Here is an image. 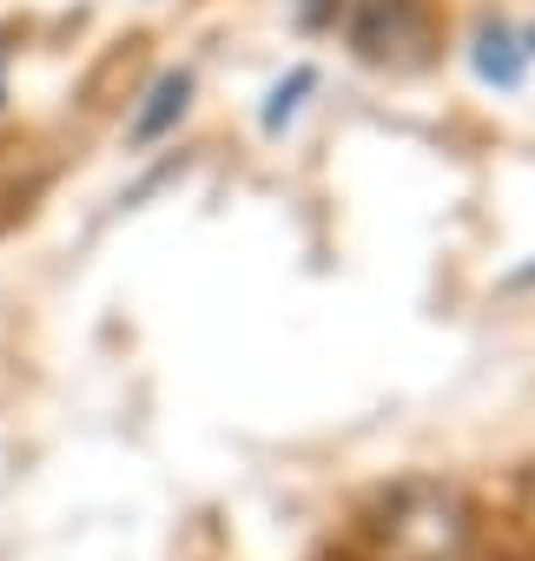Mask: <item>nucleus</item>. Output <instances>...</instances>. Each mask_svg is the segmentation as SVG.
I'll return each mask as SVG.
<instances>
[{
  "label": "nucleus",
  "mask_w": 535,
  "mask_h": 561,
  "mask_svg": "<svg viewBox=\"0 0 535 561\" xmlns=\"http://www.w3.org/2000/svg\"><path fill=\"white\" fill-rule=\"evenodd\" d=\"M311 93H318V73H311V67H292V73H285V80H278L272 93H264V113H258V126L278 139V133H285V126L298 119V106H305Z\"/></svg>",
  "instance_id": "39448f33"
},
{
  "label": "nucleus",
  "mask_w": 535,
  "mask_h": 561,
  "mask_svg": "<svg viewBox=\"0 0 535 561\" xmlns=\"http://www.w3.org/2000/svg\"><path fill=\"white\" fill-rule=\"evenodd\" d=\"M469 67H476V80L482 87H522V67H528V54H522V41L509 34V27H482L476 34V47H469Z\"/></svg>",
  "instance_id": "20e7f679"
},
{
  "label": "nucleus",
  "mask_w": 535,
  "mask_h": 561,
  "mask_svg": "<svg viewBox=\"0 0 535 561\" xmlns=\"http://www.w3.org/2000/svg\"><path fill=\"white\" fill-rule=\"evenodd\" d=\"M185 113H192V73H185V67H172V73H159V80L139 93V106H133V119H126V146L139 152V146L172 139Z\"/></svg>",
  "instance_id": "7ed1b4c3"
},
{
  "label": "nucleus",
  "mask_w": 535,
  "mask_h": 561,
  "mask_svg": "<svg viewBox=\"0 0 535 561\" xmlns=\"http://www.w3.org/2000/svg\"><path fill=\"white\" fill-rule=\"evenodd\" d=\"M0 106H8V47H0Z\"/></svg>",
  "instance_id": "0eeeda50"
},
{
  "label": "nucleus",
  "mask_w": 535,
  "mask_h": 561,
  "mask_svg": "<svg viewBox=\"0 0 535 561\" xmlns=\"http://www.w3.org/2000/svg\"><path fill=\"white\" fill-rule=\"evenodd\" d=\"M522 54H528V60H535V27H528V41H522Z\"/></svg>",
  "instance_id": "6e6552de"
},
{
  "label": "nucleus",
  "mask_w": 535,
  "mask_h": 561,
  "mask_svg": "<svg viewBox=\"0 0 535 561\" xmlns=\"http://www.w3.org/2000/svg\"><path fill=\"white\" fill-rule=\"evenodd\" d=\"M509 561H535V554H509Z\"/></svg>",
  "instance_id": "1a4fd4ad"
},
{
  "label": "nucleus",
  "mask_w": 535,
  "mask_h": 561,
  "mask_svg": "<svg viewBox=\"0 0 535 561\" xmlns=\"http://www.w3.org/2000/svg\"><path fill=\"white\" fill-rule=\"evenodd\" d=\"M298 14L318 27V21H331V14H338V0H298Z\"/></svg>",
  "instance_id": "423d86ee"
},
{
  "label": "nucleus",
  "mask_w": 535,
  "mask_h": 561,
  "mask_svg": "<svg viewBox=\"0 0 535 561\" xmlns=\"http://www.w3.org/2000/svg\"><path fill=\"white\" fill-rule=\"evenodd\" d=\"M430 47H436V14L423 0H357L351 8V54L364 67L410 73L430 60Z\"/></svg>",
  "instance_id": "f03ea898"
},
{
  "label": "nucleus",
  "mask_w": 535,
  "mask_h": 561,
  "mask_svg": "<svg viewBox=\"0 0 535 561\" xmlns=\"http://www.w3.org/2000/svg\"><path fill=\"white\" fill-rule=\"evenodd\" d=\"M357 561H482V502L456 476H390L351 515Z\"/></svg>",
  "instance_id": "f257e3e1"
}]
</instances>
